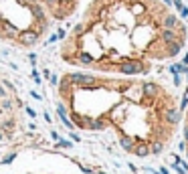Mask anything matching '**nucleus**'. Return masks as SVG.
<instances>
[{
	"mask_svg": "<svg viewBox=\"0 0 188 174\" xmlns=\"http://www.w3.org/2000/svg\"><path fill=\"white\" fill-rule=\"evenodd\" d=\"M186 24L164 0H89L61 45L65 63L107 75H142L184 51Z\"/></svg>",
	"mask_w": 188,
	"mask_h": 174,
	"instance_id": "f257e3e1",
	"label": "nucleus"
},
{
	"mask_svg": "<svg viewBox=\"0 0 188 174\" xmlns=\"http://www.w3.org/2000/svg\"><path fill=\"white\" fill-rule=\"evenodd\" d=\"M59 93L77 128H111L136 156L162 152L178 128L176 97L160 83L136 75L67 73Z\"/></svg>",
	"mask_w": 188,
	"mask_h": 174,
	"instance_id": "f03ea898",
	"label": "nucleus"
},
{
	"mask_svg": "<svg viewBox=\"0 0 188 174\" xmlns=\"http://www.w3.org/2000/svg\"><path fill=\"white\" fill-rule=\"evenodd\" d=\"M51 16L38 0H0V41L32 49L51 31Z\"/></svg>",
	"mask_w": 188,
	"mask_h": 174,
	"instance_id": "7ed1b4c3",
	"label": "nucleus"
},
{
	"mask_svg": "<svg viewBox=\"0 0 188 174\" xmlns=\"http://www.w3.org/2000/svg\"><path fill=\"white\" fill-rule=\"evenodd\" d=\"M38 2L47 10V14L51 16V20L63 22V20H69L71 16L79 12L83 0H38Z\"/></svg>",
	"mask_w": 188,
	"mask_h": 174,
	"instance_id": "20e7f679",
	"label": "nucleus"
},
{
	"mask_svg": "<svg viewBox=\"0 0 188 174\" xmlns=\"http://www.w3.org/2000/svg\"><path fill=\"white\" fill-rule=\"evenodd\" d=\"M184 146L188 152V112H186V122H184Z\"/></svg>",
	"mask_w": 188,
	"mask_h": 174,
	"instance_id": "39448f33",
	"label": "nucleus"
}]
</instances>
